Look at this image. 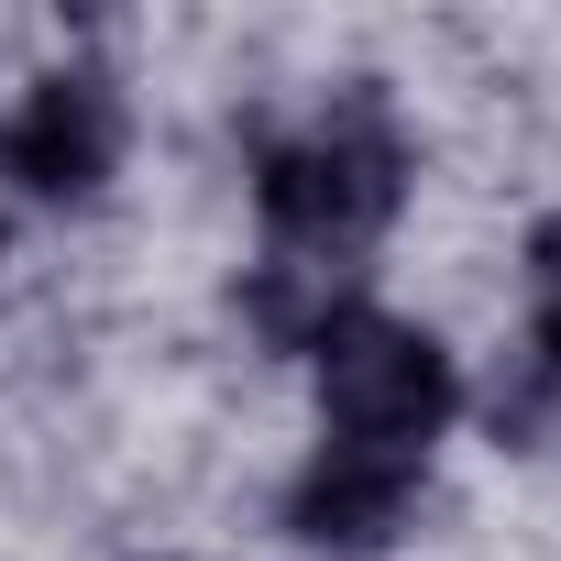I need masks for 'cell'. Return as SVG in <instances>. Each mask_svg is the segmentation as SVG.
Listing matches in <instances>:
<instances>
[{"label": "cell", "mask_w": 561, "mask_h": 561, "mask_svg": "<svg viewBox=\"0 0 561 561\" xmlns=\"http://www.w3.org/2000/svg\"><path fill=\"white\" fill-rule=\"evenodd\" d=\"M253 198H264V231H275V242H287V253H320V275H331V264L364 253V242L397 220V198H408V133H397V111H386L375 89H342L320 122L275 133V144L253 154Z\"/></svg>", "instance_id": "cell-1"}, {"label": "cell", "mask_w": 561, "mask_h": 561, "mask_svg": "<svg viewBox=\"0 0 561 561\" xmlns=\"http://www.w3.org/2000/svg\"><path fill=\"white\" fill-rule=\"evenodd\" d=\"M320 408H331V440L342 451H375V462H430V440L451 430L462 386H451V353L386 309H342L320 342Z\"/></svg>", "instance_id": "cell-2"}, {"label": "cell", "mask_w": 561, "mask_h": 561, "mask_svg": "<svg viewBox=\"0 0 561 561\" xmlns=\"http://www.w3.org/2000/svg\"><path fill=\"white\" fill-rule=\"evenodd\" d=\"M122 165V89L100 67H56L23 89V111L0 122V176H23L34 198H100Z\"/></svg>", "instance_id": "cell-3"}, {"label": "cell", "mask_w": 561, "mask_h": 561, "mask_svg": "<svg viewBox=\"0 0 561 561\" xmlns=\"http://www.w3.org/2000/svg\"><path fill=\"white\" fill-rule=\"evenodd\" d=\"M408 495H419V462H375V451L320 440V462L287 484V528L320 550H364V539H397Z\"/></svg>", "instance_id": "cell-4"}, {"label": "cell", "mask_w": 561, "mask_h": 561, "mask_svg": "<svg viewBox=\"0 0 561 561\" xmlns=\"http://www.w3.org/2000/svg\"><path fill=\"white\" fill-rule=\"evenodd\" d=\"M528 331H539V375L561 386V220H539L528 242Z\"/></svg>", "instance_id": "cell-5"}]
</instances>
